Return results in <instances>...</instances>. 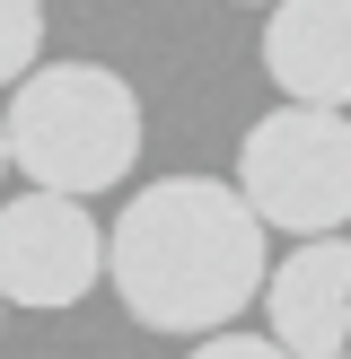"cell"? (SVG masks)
<instances>
[{
  "instance_id": "1",
  "label": "cell",
  "mask_w": 351,
  "mask_h": 359,
  "mask_svg": "<svg viewBox=\"0 0 351 359\" xmlns=\"http://www.w3.org/2000/svg\"><path fill=\"white\" fill-rule=\"evenodd\" d=\"M105 280L140 333H202L237 325L272 280V219L220 175H158L105 237Z\"/></svg>"
},
{
  "instance_id": "2",
  "label": "cell",
  "mask_w": 351,
  "mask_h": 359,
  "mask_svg": "<svg viewBox=\"0 0 351 359\" xmlns=\"http://www.w3.org/2000/svg\"><path fill=\"white\" fill-rule=\"evenodd\" d=\"M9 149L27 184L53 193H114L140 158V97L105 62H35L9 88Z\"/></svg>"
},
{
  "instance_id": "3",
  "label": "cell",
  "mask_w": 351,
  "mask_h": 359,
  "mask_svg": "<svg viewBox=\"0 0 351 359\" xmlns=\"http://www.w3.org/2000/svg\"><path fill=\"white\" fill-rule=\"evenodd\" d=\"M237 184L281 237L351 228V105H298L281 97L237 140Z\"/></svg>"
},
{
  "instance_id": "4",
  "label": "cell",
  "mask_w": 351,
  "mask_h": 359,
  "mask_svg": "<svg viewBox=\"0 0 351 359\" xmlns=\"http://www.w3.org/2000/svg\"><path fill=\"white\" fill-rule=\"evenodd\" d=\"M105 280V237L79 210V193H18L0 202V298L27 316H62Z\"/></svg>"
},
{
  "instance_id": "5",
  "label": "cell",
  "mask_w": 351,
  "mask_h": 359,
  "mask_svg": "<svg viewBox=\"0 0 351 359\" xmlns=\"http://www.w3.org/2000/svg\"><path fill=\"white\" fill-rule=\"evenodd\" d=\"M263 316L298 359H351V228L298 237V255L263 280Z\"/></svg>"
},
{
  "instance_id": "6",
  "label": "cell",
  "mask_w": 351,
  "mask_h": 359,
  "mask_svg": "<svg viewBox=\"0 0 351 359\" xmlns=\"http://www.w3.org/2000/svg\"><path fill=\"white\" fill-rule=\"evenodd\" d=\"M263 79L298 105H351V0H272Z\"/></svg>"
},
{
  "instance_id": "7",
  "label": "cell",
  "mask_w": 351,
  "mask_h": 359,
  "mask_svg": "<svg viewBox=\"0 0 351 359\" xmlns=\"http://www.w3.org/2000/svg\"><path fill=\"white\" fill-rule=\"evenodd\" d=\"M44 62V0H0V88Z\"/></svg>"
},
{
  "instance_id": "8",
  "label": "cell",
  "mask_w": 351,
  "mask_h": 359,
  "mask_svg": "<svg viewBox=\"0 0 351 359\" xmlns=\"http://www.w3.org/2000/svg\"><path fill=\"white\" fill-rule=\"evenodd\" d=\"M185 359H298L290 342H281V333H202V351H185Z\"/></svg>"
},
{
  "instance_id": "9",
  "label": "cell",
  "mask_w": 351,
  "mask_h": 359,
  "mask_svg": "<svg viewBox=\"0 0 351 359\" xmlns=\"http://www.w3.org/2000/svg\"><path fill=\"white\" fill-rule=\"evenodd\" d=\"M0 167H18V149H9V114H0Z\"/></svg>"
},
{
  "instance_id": "10",
  "label": "cell",
  "mask_w": 351,
  "mask_h": 359,
  "mask_svg": "<svg viewBox=\"0 0 351 359\" xmlns=\"http://www.w3.org/2000/svg\"><path fill=\"white\" fill-rule=\"evenodd\" d=\"M0 307H9V298H0Z\"/></svg>"
},
{
  "instance_id": "11",
  "label": "cell",
  "mask_w": 351,
  "mask_h": 359,
  "mask_svg": "<svg viewBox=\"0 0 351 359\" xmlns=\"http://www.w3.org/2000/svg\"><path fill=\"white\" fill-rule=\"evenodd\" d=\"M263 9H272V0H263Z\"/></svg>"
}]
</instances>
